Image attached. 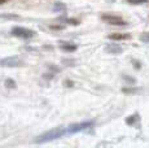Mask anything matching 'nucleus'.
Instances as JSON below:
<instances>
[{
  "label": "nucleus",
  "instance_id": "obj_1",
  "mask_svg": "<svg viewBox=\"0 0 149 148\" xmlns=\"http://www.w3.org/2000/svg\"><path fill=\"white\" fill-rule=\"evenodd\" d=\"M65 134H68V130H65L64 127H56L38 136V139H35V143H47V142L56 140L58 138H62Z\"/></svg>",
  "mask_w": 149,
  "mask_h": 148
},
{
  "label": "nucleus",
  "instance_id": "obj_2",
  "mask_svg": "<svg viewBox=\"0 0 149 148\" xmlns=\"http://www.w3.org/2000/svg\"><path fill=\"white\" fill-rule=\"evenodd\" d=\"M93 126V121H86V122H78V124H73L69 126L68 134H77L81 131H86V130L91 129Z\"/></svg>",
  "mask_w": 149,
  "mask_h": 148
},
{
  "label": "nucleus",
  "instance_id": "obj_3",
  "mask_svg": "<svg viewBox=\"0 0 149 148\" xmlns=\"http://www.w3.org/2000/svg\"><path fill=\"white\" fill-rule=\"evenodd\" d=\"M10 33H12L13 36H17V38H21V39H30L35 35V31L34 30L26 29V27H19V26L13 27Z\"/></svg>",
  "mask_w": 149,
  "mask_h": 148
},
{
  "label": "nucleus",
  "instance_id": "obj_4",
  "mask_svg": "<svg viewBox=\"0 0 149 148\" xmlns=\"http://www.w3.org/2000/svg\"><path fill=\"white\" fill-rule=\"evenodd\" d=\"M22 65H24V61L18 57H14V56L0 60V66L4 68H17V66H22Z\"/></svg>",
  "mask_w": 149,
  "mask_h": 148
},
{
  "label": "nucleus",
  "instance_id": "obj_5",
  "mask_svg": "<svg viewBox=\"0 0 149 148\" xmlns=\"http://www.w3.org/2000/svg\"><path fill=\"white\" fill-rule=\"evenodd\" d=\"M102 20L107 21L108 24L110 25H117V26H123L126 25V21L119 16H111V15H104L102 16Z\"/></svg>",
  "mask_w": 149,
  "mask_h": 148
},
{
  "label": "nucleus",
  "instance_id": "obj_6",
  "mask_svg": "<svg viewBox=\"0 0 149 148\" xmlns=\"http://www.w3.org/2000/svg\"><path fill=\"white\" fill-rule=\"evenodd\" d=\"M109 39H111V40H128V39H131V35L130 34H122V33H116V34H110V35L108 36Z\"/></svg>",
  "mask_w": 149,
  "mask_h": 148
},
{
  "label": "nucleus",
  "instance_id": "obj_7",
  "mask_svg": "<svg viewBox=\"0 0 149 148\" xmlns=\"http://www.w3.org/2000/svg\"><path fill=\"white\" fill-rule=\"evenodd\" d=\"M61 48L64 51H66V52H74V51H77V45H74L71 43H61Z\"/></svg>",
  "mask_w": 149,
  "mask_h": 148
},
{
  "label": "nucleus",
  "instance_id": "obj_8",
  "mask_svg": "<svg viewBox=\"0 0 149 148\" xmlns=\"http://www.w3.org/2000/svg\"><path fill=\"white\" fill-rule=\"evenodd\" d=\"M53 10H56V12H65L66 10V5L64 3H56L53 5Z\"/></svg>",
  "mask_w": 149,
  "mask_h": 148
},
{
  "label": "nucleus",
  "instance_id": "obj_9",
  "mask_svg": "<svg viewBox=\"0 0 149 148\" xmlns=\"http://www.w3.org/2000/svg\"><path fill=\"white\" fill-rule=\"evenodd\" d=\"M107 51L110 53H121L122 52V48L121 47H117V45H108Z\"/></svg>",
  "mask_w": 149,
  "mask_h": 148
},
{
  "label": "nucleus",
  "instance_id": "obj_10",
  "mask_svg": "<svg viewBox=\"0 0 149 148\" xmlns=\"http://www.w3.org/2000/svg\"><path fill=\"white\" fill-rule=\"evenodd\" d=\"M64 22L66 24H70V25H79V21L78 20H74V18H61Z\"/></svg>",
  "mask_w": 149,
  "mask_h": 148
},
{
  "label": "nucleus",
  "instance_id": "obj_11",
  "mask_svg": "<svg viewBox=\"0 0 149 148\" xmlns=\"http://www.w3.org/2000/svg\"><path fill=\"white\" fill-rule=\"evenodd\" d=\"M5 84H7V87H10V89H14V86H16L14 81H12V79H7V81H5Z\"/></svg>",
  "mask_w": 149,
  "mask_h": 148
},
{
  "label": "nucleus",
  "instance_id": "obj_12",
  "mask_svg": "<svg viewBox=\"0 0 149 148\" xmlns=\"http://www.w3.org/2000/svg\"><path fill=\"white\" fill-rule=\"evenodd\" d=\"M0 17H1V18H7V20H18L19 18L18 16H9V15H3Z\"/></svg>",
  "mask_w": 149,
  "mask_h": 148
},
{
  "label": "nucleus",
  "instance_id": "obj_13",
  "mask_svg": "<svg viewBox=\"0 0 149 148\" xmlns=\"http://www.w3.org/2000/svg\"><path fill=\"white\" fill-rule=\"evenodd\" d=\"M127 1L131 4H144V3H147V0H127Z\"/></svg>",
  "mask_w": 149,
  "mask_h": 148
},
{
  "label": "nucleus",
  "instance_id": "obj_14",
  "mask_svg": "<svg viewBox=\"0 0 149 148\" xmlns=\"http://www.w3.org/2000/svg\"><path fill=\"white\" fill-rule=\"evenodd\" d=\"M141 40L149 43V34H145V35H143V36H141Z\"/></svg>",
  "mask_w": 149,
  "mask_h": 148
},
{
  "label": "nucleus",
  "instance_id": "obj_15",
  "mask_svg": "<svg viewBox=\"0 0 149 148\" xmlns=\"http://www.w3.org/2000/svg\"><path fill=\"white\" fill-rule=\"evenodd\" d=\"M8 0H0V4H4V3H7Z\"/></svg>",
  "mask_w": 149,
  "mask_h": 148
}]
</instances>
